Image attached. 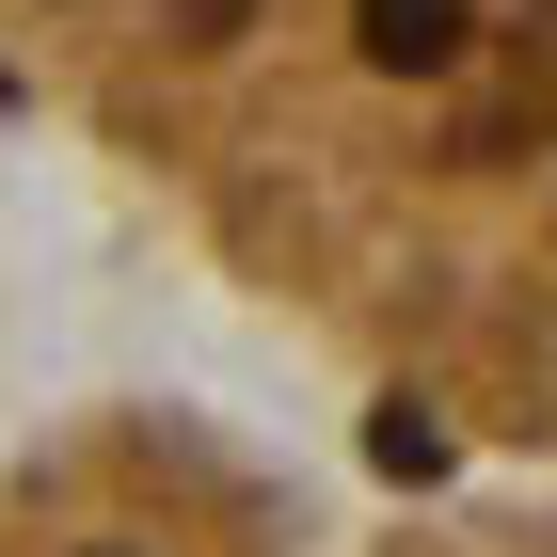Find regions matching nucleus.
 <instances>
[{
	"label": "nucleus",
	"instance_id": "3",
	"mask_svg": "<svg viewBox=\"0 0 557 557\" xmlns=\"http://www.w3.org/2000/svg\"><path fill=\"white\" fill-rule=\"evenodd\" d=\"M302 0H0V96L81 128L112 175H144Z\"/></svg>",
	"mask_w": 557,
	"mask_h": 557
},
{
	"label": "nucleus",
	"instance_id": "4",
	"mask_svg": "<svg viewBox=\"0 0 557 557\" xmlns=\"http://www.w3.org/2000/svg\"><path fill=\"white\" fill-rule=\"evenodd\" d=\"M335 557H557V478H494V494H430V510H383Z\"/></svg>",
	"mask_w": 557,
	"mask_h": 557
},
{
	"label": "nucleus",
	"instance_id": "1",
	"mask_svg": "<svg viewBox=\"0 0 557 557\" xmlns=\"http://www.w3.org/2000/svg\"><path fill=\"white\" fill-rule=\"evenodd\" d=\"M128 191L414 446L557 478V0H302Z\"/></svg>",
	"mask_w": 557,
	"mask_h": 557
},
{
	"label": "nucleus",
	"instance_id": "2",
	"mask_svg": "<svg viewBox=\"0 0 557 557\" xmlns=\"http://www.w3.org/2000/svg\"><path fill=\"white\" fill-rule=\"evenodd\" d=\"M0 557H335L302 478L191 398H81L0 462Z\"/></svg>",
	"mask_w": 557,
	"mask_h": 557
}]
</instances>
